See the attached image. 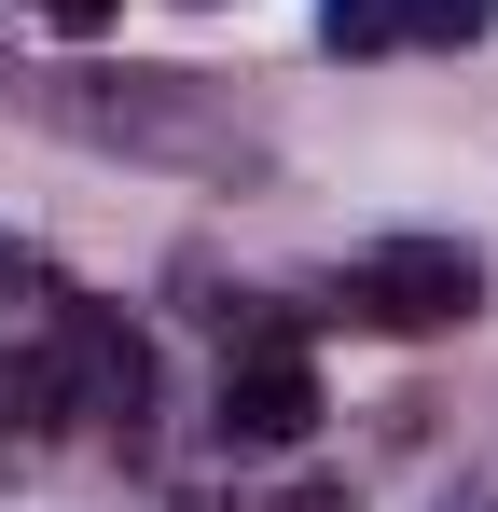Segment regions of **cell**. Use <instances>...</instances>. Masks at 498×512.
I'll return each instance as SVG.
<instances>
[{"instance_id":"8","label":"cell","mask_w":498,"mask_h":512,"mask_svg":"<svg viewBox=\"0 0 498 512\" xmlns=\"http://www.w3.org/2000/svg\"><path fill=\"white\" fill-rule=\"evenodd\" d=\"M277 512H346V499H277Z\"/></svg>"},{"instance_id":"9","label":"cell","mask_w":498,"mask_h":512,"mask_svg":"<svg viewBox=\"0 0 498 512\" xmlns=\"http://www.w3.org/2000/svg\"><path fill=\"white\" fill-rule=\"evenodd\" d=\"M194 14H208V0H194Z\"/></svg>"},{"instance_id":"4","label":"cell","mask_w":498,"mask_h":512,"mask_svg":"<svg viewBox=\"0 0 498 512\" xmlns=\"http://www.w3.org/2000/svg\"><path fill=\"white\" fill-rule=\"evenodd\" d=\"M319 42L332 56H388L402 42V0H319Z\"/></svg>"},{"instance_id":"3","label":"cell","mask_w":498,"mask_h":512,"mask_svg":"<svg viewBox=\"0 0 498 512\" xmlns=\"http://www.w3.org/2000/svg\"><path fill=\"white\" fill-rule=\"evenodd\" d=\"M305 429H319L305 346H236L222 360V443H305Z\"/></svg>"},{"instance_id":"1","label":"cell","mask_w":498,"mask_h":512,"mask_svg":"<svg viewBox=\"0 0 498 512\" xmlns=\"http://www.w3.org/2000/svg\"><path fill=\"white\" fill-rule=\"evenodd\" d=\"M42 111L83 125L97 153H153V167H208V180L263 167V125L222 111V84H194V70H83V84H42Z\"/></svg>"},{"instance_id":"2","label":"cell","mask_w":498,"mask_h":512,"mask_svg":"<svg viewBox=\"0 0 498 512\" xmlns=\"http://www.w3.org/2000/svg\"><path fill=\"white\" fill-rule=\"evenodd\" d=\"M346 305H360L374 333H457V319L485 305V250H457V236H388V250H360Z\"/></svg>"},{"instance_id":"5","label":"cell","mask_w":498,"mask_h":512,"mask_svg":"<svg viewBox=\"0 0 498 512\" xmlns=\"http://www.w3.org/2000/svg\"><path fill=\"white\" fill-rule=\"evenodd\" d=\"M498 0H402V42H485Z\"/></svg>"},{"instance_id":"7","label":"cell","mask_w":498,"mask_h":512,"mask_svg":"<svg viewBox=\"0 0 498 512\" xmlns=\"http://www.w3.org/2000/svg\"><path fill=\"white\" fill-rule=\"evenodd\" d=\"M14 291H42V263L14 250V236H0V319H14Z\"/></svg>"},{"instance_id":"6","label":"cell","mask_w":498,"mask_h":512,"mask_svg":"<svg viewBox=\"0 0 498 512\" xmlns=\"http://www.w3.org/2000/svg\"><path fill=\"white\" fill-rule=\"evenodd\" d=\"M42 14H56V28H70V42H97V28H111V14H125V0H42Z\"/></svg>"}]
</instances>
